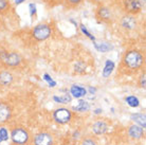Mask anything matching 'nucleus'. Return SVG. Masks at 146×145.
Returning a JSON list of instances; mask_svg holds the SVG:
<instances>
[{
	"mask_svg": "<svg viewBox=\"0 0 146 145\" xmlns=\"http://www.w3.org/2000/svg\"><path fill=\"white\" fill-rule=\"evenodd\" d=\"M125 101H126V103H127L130 107H133V108H135V107H139V105H140L139 98H137V96H135V95H128V96L125 98Z\"/></svg>",
	"mask_w": 146,
	"mask_h": 145,
	"instance_id": "17",
	"label": "nucleus"
},
{
	"mask_svg": "<svg viewBox=\"0 0 146 145\" xmlns=\"http://www.w3.org/2000/svg\"><path fill=\"white\" fill-rule=\"evenodd\" d=\"M53 100H54L56 103H60V104H68V103L71 102L72 98H71V95L70 94H64L62 96H54Z\"/></svg>",
	"mask_w": 146,
	"mask_h": 145,
	"instance_id": "18",
	"label": "nucleus"
},
{
	"mask_svg": "<svg viewBox=\"0 0 146 145\" xmlns=\"http://www.w3.org/2000/svg\"><path fill=\"white\" fill-rule=\"evenodd\" d=\"M33 145H56V139L50 131H40L34 136Z\"/></svg>",
	"mask_w": 146,
	"mask_h": 145,
	"instance_id": "3",
	"label": "nucleus"
},
{
	"mask_svg": "<svg viewBox=\"0 0 146 145\" xmlns=\"http://www.w3.org/2000/svg\"><path fill=\"white\" fill-rule=\"evenodd\" d=\"M22 1H25V0H16L15 2H16V3H17V4H19V3H21Z\"/></svg>",
	"mask_w": 146,
	"mask_h": 145,
	"instance_id": "31",
	"label": "nucleus"
},
{
	"mask_svg": "<svg viewBox=\"0 0 146 145\" xmlns=\"http://www.w3.org/2000/svg\"><path fill=\"white\" fill-rule=\"evenodd\" d=\"M51 35V28L48 25H38L33 30V37L37 40H44Z\"/></svg>",
	"mask_w": 146,
	"mask_h": 145,
	"instance_id": "6",
	"label": "nucleus"
},
{
	"mask_svg": "<svg viewBox=\"0 0 146 145\" xmlns=\"http://www.w3.org/2000/svg\"><path fill=\"white\" fill-rule=\"evenodd\" d=\"M13 82V75L7 71H3L0 73V85L9 86Z\"/></svg>",
	"mask_w": 146,
	"mask_h": 145,
	"instance_id": "12",
	"label": "nucleus"
},
{
	"mask_svg": "<svg viewBox=\"0 0 146 145\" xmlns=\"http://www.w3.org/2000/svg\"><path fill=\"white\" fill-rule=\"evenodd\" d=\"M89 109H90V105L86 101H83V100L78 102V105L73 107V110H75L77 112H87Z\"/></svg>",
	"mask_w": 146,
	"mask_h": 145,
	"instance_id": "14",
	"label": "nucleus"
},
{
	"mask_svg": "<svg viewBox=\"0 0 146 145\" xmlns=\"http://www.w3.org/2000/svg\"><path fill=\"white\" fill-rule=\"evenodd\" d=\"M44 80H47L48 83H49L50 87H55V86H56V83H55L54 80H52V77L49 75V74H44Z\"/></svg>",
	"mask_w": 146,
	"mask_h": 145,
	"instance_id": "23",
	"label": "nucleus"
},
{
	"mask_svg": "<svg viewBox=\"0 0 146 145\" xmlns=\"http://www.w3.org/2000/svg\"><path fill=\"white\" fill-rule=\"evenodd\" d=\"M89 91H90V92H91V93H94L95 91H96V89H95V88H89Z\"/></svg>",
	"mask_w": 146,
	"mask_h": 145,
	"instance_id": "29",
	"label": "nucleus"
},
{
	"mask_svg": "<svg viewBox=\"0 0 146 145\" xmlns=\"http://www.w3.org/2000/svg\"><path fill=\"white\" fill-rule=\"evenodd\" d=\"M127 9L129 12L135 13V12H138L140 9H141V4H140L138 1H135V0H128Z\"/></svg>",
	"mask_w": 146,
	"mask_h": 145,
	"instance_id": "16",
	"label": "nucleus"
},
{
	"mask_svg": "<svg viewBox=\"0 0 146 145\" xmlns=\"http://www.w3.org/2000/svg\"><path fill=\"white\" fill-rule=\"evenodd\" d=\"M0 61L3 63L4 65L15 67L20 64L21 58L17 53L15 52H7V51H1L0 52Z\"/></svg>",
	"mask_w": 146,
	"mask_h": 145,
	"instance_id": "4",
	"label": "nucleus"
},
{
	"mask_svg": "<svg viewBox=\"0 0 146 145\" xmlns=\"http://www.w3.org/2000/svg\"><path fill=\"white\" fill-rule=\"evenodd\" d=\"M11 139L16 145H26L30 141V134L25 127H15L11 131Z\"/></svg>",
	"mask_w": 146,
	"mask_h": 145,
	"instance_id": "2",
	"label": "nucleus"
},
{
	"mask_svg": "<svg viewBox=\"0 0 146 145\" xmlns=\"http://www.w3.org/2000/svg\"><path fill=\"white\" fill-rule=\"evenodd\" d=\"M12 116V108L9 104L0 102V124L7 123Z\"/></svg>",
	"mask_w": 146,
	"mask_h": 145,
	"instance_id": "7",
	"label": "nucleus"
},
{
	"mask_svg": "<svg viewBox=\"0 0 146 145\" xmlns=\"http://www.w3.org/2000/svg\"><path fill=\"white\" fill-rule=\"evenodd\" d=\"M133 122H135V125H139L142 128L145 129L146 127V116L144 113H132L131 116H130Z\"/></svg>",
	"mask_w": 146,
	"mask_h": 145,
	"instance_id": "10",
	"label": "nucleus"
},
{
	"mask_svg": "<svg viewBox=\"0 0 146 145\" xmlns=\"http://www.w3.org/2000/svg\"><path fill=\"white\" fill-rule=\"evenodd\" d=\"M70 93L72 94V96H74L75 98H80L82 96L86 95L87 90L84 87H80V86H76V85H73L72 87L70 88Z\"/></svg>",
	"mask_w": 146,
	"mask_h": 145,
	"instance_id": "11",
	"label": "nucleus"
},
{
	"mask_svg": "<svg viewBox=\"0 0 146 145\" xmlns=\"http://www.w3.org/2000/svg\"><path fill=\"white\" fill-rule=\"evenodd\" d=\"M82 145H98L94 139L92 138H86L82 141Z\"/></svg>",
	"mask_w": 146,
	"mask_h": 145,
	"instance_id": "22",
	"label": "nucleus"
},
{
	"mask_svg": "<svg viewBox=\"0 0 146 145\" xmlns=\"http://www.w3.org/2000/svg\"><path fill=\"white\" fill-rule=\"evenodd\" d=\"M145 85H146V78H145V74H143L141 76V78H140V86L143 88V89H145Z\"/></svg>",
	"mask_w": 146,
	"mask_h": 145,
	"instance_id": "27",
	"label": "nucleus"
},
{
	"mask_svg": "<svg viewBox=\"0 0 146 145\" xmlns=\"http://www.w3.org/2000/svg\"><path fill=\"white\" fill-rule=\"evenodd\" d=\"M128 136L133 140H139L142 137H144V128H142L139 125L132 124L128 127Z\"/></svg>",
	"mask_w": 146,
	"mask_h": 145,
	"instance_id": "9",
	"label": "nucleus"
},
{
	"mask_svg": "<svg viewBox=\"0 0 146 145\" xmlns=\"http://www.w3.org/2000/svg\"><path fill=\"white\" fill-rule=\"evenodd\" d=\"M53 119L56 123L60 125L69 123L72 119V112L67 108H58L53 111Z\"/></svg>",
	"mask_w": 146,
	"mask_h": 145,
	"instance_id": "5",
	"label": "nucleus"
},
{
	"mask_svg": "<svg viewBox=\"0 0 146 145\" xmlns=\"http://www.w3.org/2000/svg\"><path fill=\"white\" fill-rule=\"evenodd\" d=\"M108 128H109V125L104 120L95 121L94 123L92 124V131L96 136H102V134H106L108 131Z\"/></svg>",
	"mask_w": 146,
	"mask_h": 145,
	"instance_id": "8",
	"label": "nucleus"
},
{
	"mask_svg": "<svg viewBox=\"0 0 146 145\" xmlns=\"http://www.w3.org/2000/svg\"><path fill=\"white\" fill-rule=\"evenodd\" d=\"M113 69H114V63L112 61H106L105 63V67H104V70H103V76L104 77H108V76L112 73Z\"/></svg>",
	"mask_w": 146,
	"mask_h": 145,
	"instance_id": "13",
	"label": "nucleus"
},
{
	"mask_svg": "<svg viewBox=\"0 0 146 145\" xmlns=\"http://www.w3.org/2000/svg\"><path fill=\"white\" fill-rule=\"evenodd\" d=\"M9 9V2L7 0H0V12H3Z\"/></svg>",
	"mask_w": 146,
	"mask_h": 145,
	"instance_id": "24",
	"label": "nucleus"
},
{
	"mask_svg": "<svg viewBox=\"0 0 146 145\" xmlns=\"http://www.w3.org/2000/svg\"><path fill=\"white\" fill-rule=\"evenodd\" d=\"M94 47L96 48L100 52H103V53H106V52H108V51L112 48V47H111V45L107 44V43H103V44H101V45L94 43Z\"/></svg>",
	"mask_w": 146,
	"mask_h": 145,
	"instance_id": "19",
	"label": "nucleus"
},
{
	"mask_svg": "<svg viewBox=\"0 0 146 145\" xmlns=\"http://www.w3.org/2000/svg\"><path fill=\"white\" fill-rule=\"evenodd\" d=\"M9 139V132L5 127H0V142L7 141Z\"/></svg>",
	"mask_w": 146,
	"mask_h": 145,
	"instance_id": "21",
	"label": "nucleus"
},
{
	"mask_svg": "<svg viewBox=\"0 0 146 145\" xmlns=\"http://www.w3.org/2000/svg\"><path fill=\"white\" fill-rule=\"evenodd\" d=\"M99 15H100V17H101V18H103V19H109L110 18L109 10H108V9H105V7L100 9Z\"/></svg>",
	"mask_w": 146,
	"mask_h": 145,
	"instance_id": "20",
	"label": "nucleus"
},
{
	"mask_svg": "<svg viewBox=\"0 0 146 145\" xmlns=\"http://www.w3.org/2000/svg\"><path fill=\"white\" fill-rule=\"evenodd\" d=\"M80 29H82V32L84 33L85 35H86V36H88L89 37V38H90V39H92V40H94L95 38H94V36H92L91 34H90V33L88 32L87 31V29H86V27H85L84 25H80Z\"/></svg>",
	"mask_w": 146,
	"mask_h": 145,
	"instance_id": "25",
	"label": "nucleus"
},
{
	"mask_svg": "<svg viewBox=\"0 0 146 145\" xmlns=\"http://www.w3.org/2000/svg\"><path fill=\"white\" fill-rule=\"evenodd\" d=\"M30 14H31V16H33L35 13H36V5L34 3H30Z\"/></svg>",
	"mask_w": 146,
	"mask_h": 145,
	"instance_id": "26",
	"label": "nucleus"
},
{
	"mask_svg": "<svg viewBox=\"0 0 146 145\" xmlns=\"http://www.w3.org/2000/svg\"><path fill=\"white\" fill-rule=\"evenodd\" d=\"M80 1L82 0H67V2L71 5H77L78 3H80Z\"/></svg>",
	"mask_w": 146,
	"mask_h": 145,
	"instance_id": "28",
	"label": "nucleus"
},
{
	"mask_svg": "<svg viewBox=\"0 0 146 145\" xmlns=\"http://www.w3.org/2000/svg\"><path fill=\"white\" fill-rule=\"evenodd\" d=\"M102 112V109H96V110H95V113H98V114H99V113H101Z\"/></svg>",
	"mask_w": 146,
	"mask_h": 145,
	"instance_id": "30",
	"label": "nucleus"
},
{
	"mask_svg": "<svg viewBox=\"0 0 146 145\" xmlns=\"http://www.w3.org/2000/svg\"><path fill=\"white\" fill-rule=\"evenodd\" d=\"M122 25L126 29H135V20L132 17H125L122 21Z\"/></svg>",
	"mask_w": 146,
	"mask_h": 145,
	"instance_id": "15",
	"label": "nucleus"
},
{
	"mask_svg": "<svg viewBox=\"0 0 146 145\" xmlns=\"http://www.w3.org/2000/svg\"><path fill=\"white\" fill-rule=\"evenodd\" d=\"M123 62H124L125 66L127 67L128 69L137 70L143 65L144 59H143V56L140 52L132 50V51H128L127 53L125 54Z\"/></svg>",
	"mask_w": 146,
	"mask_h": 145,
	"instance_id": "1",
	"label": "nucleus"
}]
</instances>
